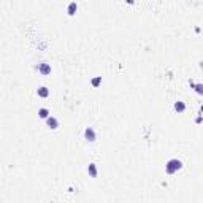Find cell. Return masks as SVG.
I'll return each instance as SVG.
<instances>
[{
	"instance_id": "1",
	"label": "cell",
	"mask_w": 203,
	"mask_h": 203,
	"mask_svg": "<svg viewBox=\"0 0 203 203\" xmlns=\"http://www.w3.org/2000/svg\"><path fill=\"white\" fill-rule=\"evenodd\" d=\"M183 168V162L181 160H178V159H170L167 162V165H165V171L168 174H173V173H176L178 170H181Z\"/></svg>"
},
{
	"instance_id": "2",
	"label": "cell",
	"mask_w": 203,
	"mask_h": 203,
	"mask_svg": "<svg viewBox=\"0 0 203 203\" xmlns=\"http://www.w3.org/2000/svg\"><path fill=\"white\" fill-rule=\"evenodd\" d=\"M84 138H86L87 141H91V143H94L95 140H97V137H95V130L92 127H87L86 130H84Z\"/></svg>"
},
{
	"instance_id": "3",
	"label": "cell",
	"mask_w": 203,
	"mask_h": 203,
	"mask_svg": "<svg viewBox=\"0 0 203 203\" xmlns=\"http://www.w3.org/2000/svg\"><path fill=\"white\" fill-rule=\"evenodd\" d=\"M46 124H48L49 129H53V130H56V129L59 127V121L56 119L54 116H48V117H46Z\"/></svg>"
},
{
	"instance_id": "4",
	"label": "cell",
	"mask_w": 203,
	"mask_h": 203,
	"mask_svg": "<svg viewBox=\"0 0 203 203\" xmlns=\"http://www.w3.org/2000/svg\"><path fill=\"white\" fill-rule=\"evenodd\" d=\"M38 71H40L43 76H46V75H49V73H51V65L46 64V62H43V64L38 65Z\"/></svg>"
},
{
	"instance_id": "5",
	"label": "cell",
	"mask_w": 203,
	"mask_h": 203,
	"mask_svg": "<svg viewBox=\"0 0 203 203\" xmlns=\"http://www.w3.org/2000/svg\"><path fill=\"white\" fill-rule=\"evenodd\" d=\"M37 94H38V97L46 98V97H49V89H48L46 86H41V87L37 89Z\"/></svg>"
},
{
	"instance_id": "6",
	"label": "cell",
	"mask_w": 203,
	"mask_h": 203,
	"mask_svg": "<svg viewBox=\"0 0 203 203\" xmlns=\"http://www.w3.org/2000/svg\"><path fill=\"white\" fill-rule=\"evenodd\" d=\"M76 11H78V5H76V2H71L68 7H67V13H68V16H75Z\"/></svg>"
},
{
	"instance_id": "7",
	"label": "cell",
	"mask_w": 203,
	"mask_h": 203,
	"mask_svg": "<svg viewBox=\"0 0 203 203\" xmlns=\"http://www.w3.org/2000/svg\"><path fill=\"white\" fill-rule=\"evenodd\" d=\"M87 173L91 174L92 178H97V165H95V163H89V167H87Z\"/></svg>"
},
{
	"instance_id": "8",
	"label": "cell",
	"mask_w": 203,
	"mask_h": 203,
	"mask_svg": "<svg viewBox=\"0 0 203 203\" xmlns=\"http://www.w3.org/2000/svg\"><path fill=\"white\" fill-rule=\"evenodd\" d=\"M186 110V103L181 100H178V102H174V111H178V113H183Z\"/></svg>"
},
{
	"instance_id": "9",
	"label": "cell",
	"mask_w": 203,
	"mask_h": 203,
	"mask_svg": "<svg viewBox=\"0 0 203 203\" xmlns=\"http://www.w3.org/2000/svg\"><path fill=\"white\" fill-rule=\"evenodd\" d=\"M38 116H40L41 119H46V117L49 116V110L48 108H40L38 110Z\"/></svg>"
},
{
	"instance_id": "10",
	"label": "cell",
	"mask_w": 203,
	"mask_h": 203,
	"mask_svg": "<svg viewBox=\"0 0 203 203\" xmlns=\"http://www.w3.org/2000/svg\"><path fill=\"white\" fill-rule=\"evenodd\" d=\"M190 84H194V83H190ZM194 86H195V91H197V94H203V84L201 83H198V84H194Z\"/></svg>"
},
{
	"instance_id": "11",
	"label": "cell",
	"mask_w": 203,
	"mask_h": 203,
	"mask_svg": "<svg viewBox=\"0 0 203 203\" xmlns=\"http://www.w3.org/2000/svg\"><path fill=\"white\" fill-rule=\"evenodd\" d=\"M100 83H102V76H97V78H94V80H92V86L94 87H98Z\"/></svg>"
},
{
	"instance_id": "12",
	"label": "cell",
	"mask_w": 203,
	"mask_h": 203,
	"mask_svg": "<svg viewBox=\"0 0 203 203\" xmlns=\"http://www.w3.org/2000/svg\"><path fill=\"white\" fill-rule=\"evenodd\" d=\"M126 2H127L129 5H133V3H135V0H126Z\"/></svg>"
}]
</instances>
